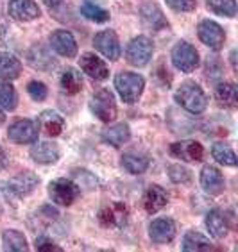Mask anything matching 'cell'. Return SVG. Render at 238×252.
<instances>
[{"label":"cell","instance_id":"6da1fadb","mask_svg":"<svg viewBox=\"0 0 238 252\" xmlns=\"http://www.w3.org/2000/svg\"><path fill=\"white\" fill-rule=\"evenodd\" d=\"M175 102L192 115H201L208 106V97L199 84L194 81H186L175 92Z\"/></svg>","mask_w":238,"mask_h":252},{"label":"cell","instance_id":"7a4b0ae2","mask_svg":"<svg viewBox=\"0 0 238 252\" xmlns=\"http://www.w3.org/2000/svg\"><path fill=\"white\" fill-rule=\"evenodd\" d=\"M115 88H117L118 95L126 104H135L143 93L145 88V79L140 73L133 72H120L115 77Z\"/></svg>","mask_w":238,"mask_h":252},{"label":"cell","instance_id":"3957f363","mask_svg":"<svg viewBox=\"0 0 238 252\" xmlns=\"http://www.w3.org/2000/svg\"><path fill=\"white\" fill-rule=\"evenodd\" d=\"M49 195L50 199L59 206H70L81 197V186L75 185L72 179H54L49 185Z\"/></svg>","mask_w":238,"mask_h":252},{"label":"cell","instance_id":"277c9868","mask_svg":"<svg viewBox=\"0 0 238 252\" xmlns=\"http://www.w3.org/2000/svg\"><path fill=\"white\" fill-rule=\"evenodd\" d=\"M170 58H172L174 66L183 73L194 72L195 68L199 66V52L188 41H177L172 49Z\"/></svg>","mask_w":238,"mask_h":252},{"label":"cell","instance_id":"5b68a950","mask_svg":"<svg viewBox=\"0 0 238 252\" xmlns=\"http://www.w3.org/2000/svg\"><path fill=\"white\" fill-rule=\"evenodd\" d=\"M152 52H154V47H152L151 39L147 36H138V38H133L127 43L126 59L127 63L133 64V66L141 68L149 64V61L152 59Z\"/></svg>","mask_w":238,"mask_h":252},{"label":"cell","instance_id":"8992f818","mask_svg":"<svg viewBox=\"0 0 238 252\" xmlns=\"http://www.w3.org/2000/svg\"><path fill=\"white\" fill-rule=\"evenodd\" d=\"M90 109L99 120L106 122V124L117 118V104H115V97L109 90H99L97 93H93L92 100H90Z\"/></svg>","mask_w":238,"mask_h":252},{"label":"cell","instance_id":"52a82bcc","mask_svg":"<svg viewBox=\"0 0 238 252\" xmlns=\"http://www.w3.org/2000/svg\"><path fill=\"white\" fill-rule=\"evenodd\" d=\"M129 209L124 202H111L102 206L99 211V222L102 227L107 229H122L127 223Z\"/></svg>","mask_w":238,"mask_h":252},{"label":"cell","instance_id":"ba28073f","mask_svg":"<svg viewBox=\"0 0 238 252\" xmlns=\"http://www.w3.org/2000/svg\"><path fill=\"white\" fill-rule=\"evenodd\" d=\"M39 132V124L38 120H18L9 127L7 131V138L11 141H15L18 145H25V143H36Z\"/></svg>","mask_w":238,"mask_h":252},{"label":"cell","instance_id":"9c48e42d","mask_svg":"<svg viewBox=\"0 0 238 252\" xmlns=\"http://www.w3.org/2000/svg\"><path fill=\"white\" fill-rule=\"evenodd\" d=\"M197 34L199 39L203 41L206 47H209L211 50H220L224 47L226 41V32L217 22L213 20H203L197 27Z\"/></svg>","mask_w":238,"mask_h":252},{"label":"cell","instance_id":"30bf717a","mask_svg":"<svg viewBox=\"0 0 238 252\" xmlns=\"http://www.w3.org/2000/svg\"><path fill=\"white\" fill-rule=\"evenodd\" d=\"M93 45H95V49L107 58L109 61H117L120 59V41H118V36L113 31H101L99 34H95V38H93Z\"/></svg>","mask_w":238,"mask_h":252},{"label":"cell","instance_id":"8fae6325","mask_svg":"<svg viewBox=\"0 0 238 252\" xmlns=\"http://www.w3.org/2000/svg\"><path fill=\"white\" fill-rule=\"evenodd\" d=\"M7 13L15 22H33L41 16V9L34 0H9Z\"/></svg>","mask_w":238,"mask_h":252},{"label":"cell","instance_id":"7c38bea8","mask_svg":"<svg viewBox=\"0 0 238 252\" xmlns=\"http://www.w3.org/2000/svg\"><path fill=\"white\" fill-rule=\"evenodd\" d=\"M170 154L181 161L199 163L204 158V147L195 140L179 141V143H174V145L170 147Z\"/></svg>","mask_w":238,"mask_h":252},{"label":"cell","instance_id":"4fadbf2b","mask_svg":"<svg viewBox=\"0 0 238 252\" xmlns=\"http://www.w3.org/2000/svg\"><path fill=\"white\" fill-rule=\"evenodd\" d=\"M50 47L63 58H75L77 56V41L65 29H58L50 34Z\"/></svg>","mask_w":238,"mask_h":252},{"label":"cell","instance_id":"5bb4252c","mask_svg":"<svg viewBox=\"0 0 238 252\" xmlns=\"http://www.w3.org/2000/svg\"><path fill=\"white\" fill-rule=\"evenodd\" d=\"M38 185H39V179L33 172H22V174L15 175L13 179H9L5 183L7 189L15 197H27V195L33 193Z\"/></svg>","mask_w":238,"mask_h":252},{"label":"cell","instance_id":"9a60e30c","mask_svg":"<svg viewBox=\"0 0 238 252\" xmlns=\"http://www.w3.org/2000/svg\"><path fill=\"white\" fill-rule=\"evenodd\" d=\"M201 186L208 195H220L224 191V175L219 168L211 165L203 166L201 170Z\"/></svg>","mask_w":238,"mask_h":252},{"label":"cell","instance_id":"2e32d148","mask_svg":"<svg viewBox=\"0 0 238 252\" xmlns=\"http://www.w3.org/2000/svg\"><path fill=\"white\" fill-rule=\"evenodd\" d=\"M79 63H81L83 72L88 73L95 81H106L109 77V68H107V64L99 56H95V54L92 52L83 54L81 59H79Z\"/></svg>","mask_w":238,"mask_h":252},{"label":"cell","instance_id":"e0dca14e","mask_svg":"<svg viewBox=\"0 0 238 252\" xmlns=\"http://www.w3.org/2000/svg\"><path fill=\"white\" fill-rule=\"evenodd\" d=\"M175 223L170 219H156L149 225V236L154 243H169L175 238Z\"/></svg>","mask_w":238,"mask_h":252},{"label":"cell","instance_id":"ac0fdd59","mask_svg":"<svg viewBox=\"0 0 238 252\" xmlns=\"http://www.w3.org/2000/svg\"><path fill=\"white\" fill-rule=\"evenodd\" d=\"M61 151L54 141H39L31 149V158L39 165H52L59 159Z\"/></svg>","mask_w":238,"mask_h":252},{"label":"cell","instance_id":"d6986e66","mask_svg":"<svg viewBox=\"0 0 238 252\" xmlns=\"http://www.w3.org/2000/svg\"><path fill=\"white\" fill-rule=\"evenodd\" d=\"M169 204V195L161 186L151 185L143 193V208L149 215H154Z\"/></svg>","mask_w":238,"mask_h":252},{"label":"cell","instance_id":"ffe728a7","mask_svg":"<svg viewBox=\"0 0 238 252\" xmlns=\"http://www.w3.org/2000/svg\"><path fill=\"white\" fill-rule=\"evenodd\" d=\"M140 16H141V20L145 22V25H149V27L154 31H163L169 27V22H167L163 11L156 4H152V2H145V4L141 5Z\"/></svg>","mask_w":238,"mask_h":252},{"label":"cell","instance_id":"44dd1931","mask_svg":"<svg viewBox=\"0 0 238 252\" xmlns=\"http://www.w3.org/2000/svg\"><path fill=\"white\" fill-rule=\"evenodd\" d=\"M38 124L43 129L45 134L50 136V138L59 136L65 129V118L58 111H52V109H47V111L41 113L38 118Z\"/></svg>","mask_w":238,"mask_h":252},{"label":"cell","instance_id":"7402d4cb","mask_svg":"<svg viewBox=\"0 0 238 252\" xmlns=\"http://www.w3.org/2000/svg\"><path fill=\"white\" fill-rule=\"evenodd\" d=\"M204 223H206L209 234H211L215 240H222L229 231L228 219H226V215H224L220 209H211V211L206 215Z\"/></svg>","mask_w":238,"mask_h":252},{"label":"cell","instance_id":"603a6c76","mask_svg":"<svg viewBox=\"0 0 238 252\" xmlns=\"http://www.w3.org/2000/svg\"><path fill=\"white\" fill-rule=\"evenodd\" d=\"M22 73V63L9 52H0V79L15 81Z\"/></svg>","mask_w":238,"mask_h":252},{"label":"cell","instance_id":"cb8c5ba5","mask_svg":"<svg viewBox=\"0 0 238 252\" xmlns=\"http://www.w3.org/2000/svg\"><path fill=\"white\" fill-rule=\"evenodd\" d=\"M129 138H131V129L127 124H115L102 132V140L111 147H122L129 141Z\"/></svg>","mask_w":238,"mask_h":252},{"label":"cell","instance_id":"d4e9b609","mask_svg":"<svg viewBox=\"0 0 238 252\" xmlns=\"http://www.w3.org/2000/svg\"><path fill=\"white\" fill-rule=\"evenodd\" d=\"M27 61H29L31 66L38 68V70H50V68L56 66V61L49 54V50L39 47V45H34L33 49L27 54Z\"/></svg>","mask_w":238,"mask_h":252},{"label":"cell","instance_id":"484cf974","mask_svg":"<svg viewBox=\"0 0 238 252\" xmlns=\"http://www.w3.org/2000/svg\"><path fill=\"white\" fill-rule=\"evenodd\" d=\"M183 251L186 252H201V251H213V243L209 242L204 234L197 231H188L183 238Z\"/></svg>","mask_w":238,"mask_h":252},{"label":"cell","instance_id":"4316f807","mask_svg":"<svg viewBox=\"0 0 238 252\" xmlns=\"http://www.w3.org/2000/svg\"><path fill=\"white\" fill-rule=\"evenodd\" d=\"M122 166L133 175H140L149 168V158L138 152H127L122 156Z\"/></svg>","mask_w":238,"mask_h":252},{"label":"cell","instance_id":"83f0119b","mask_svg":"<svg viewBox=\"0 0 238 252\" xmlns=\"http://www.w3.org/2000/svg\"><path fill=\"white\" fill-rule=\"evenodd\" d=\"M215 98L224 107H237L238 106V88L233 83H219L215 88Z\"/></svg>","mask_w":238,"mask_h":252},{"label":"cell","instance_id":"f1b7e54d","mask_svg":"<svg viewBox=\"0 0 238 252\" xmlns=\"http://www.w3.org/2000/svg\"><path fill=\"white\" fill-rule=\"evenodd\" d=\"M2 245H4V251L9 252H25L29 249L27 247V238L16 229H7L2 233Z\"/></svg>","mask_w":238,"mask_h":252},{"label":"cell","instance_id":"f546056e","mask_svg":"<svg viewBox=\"0 0 238 252\" xmlns=\"http://www.w3.org/2000/svg\"><path fill=\"white\" fill-rule=\"evenodd\" d=\"M59 83H61V90L67 95H77L83 90V77H81V72L75 68H67Z\"/></svg>","mask_w":238,"mask_h":252},{"label":"cell","instance_id":"4dcf8cb0","mask_svg":"<svg viewBox=\"0 0 238 252\" xmlns=\"http://www.w3.org/2000/svg\"><path fill=\"white\" fill-rule=\"evenodd\" d=\"M81 13L86 16L88 20H92L95 24H106L109 22V11L106 7H102L99 2L95 0H84L83 5H81Z\"/></svg>","mask_w":238,"mask_h":252},{"label":"cell","instance_id":"1f68e13d","mask_svg":"<svg viewBox=\"0 0 238 252\" xmlns=\"http://www.w3.org/2000/svg\"><path fill=\"white\" fill-rule=\"evenodd\" d=\"M209 11L215 15L226 16V18H235L237 16V0H206Z\"/></svg>","mask_w":238,"mask_h":252},{"label":"cell","instance_id":"d6a6232c","mask_svg":"<svg viewBox=\"0 0 238 252\" xmlns=\"http://www.w3.org/2000/svg\"><path fill=\"white\" fill-rule=\"evenodd\" d=\"M18 106V95L16 90L9 84V81H0V107L7 111H13Z\"/></svg>","mask_w":238,"mask_h":252},{"label":"cell","instance_id":"836d02e7","mask_svg":"<svg viewBox=\"0 0 238 252\" xmlns=\"http://www.w3.org/2000/svg\"><path fill=\"white\" fill-rule=\"evenodd\" d=\"M211 154H213L215 159L219 161L220 165H224V166H237L238 165L237 154H235V151L229 145L215 143L213 149H211Z\"/></svg>","mask_w":238,"mask_h":252},{"label":"cell","instance_id":"e575fe53","mask_svg":"<svg viewBox=\"0 0 238 252\" xmlns=\"http://www.w3.org/2000/svg\"><path fill=\"white\" fill-rule=\"evenodd\" d=\"M169 177L174 181V183H177V185H179V183H188V181L192 179V172L181 165H170Z\"/></svg>","mask_w":238,"mask_h":252},{"label":"cell","instance_id":"d590c367","mask_svg":"<svg viewBox=\"0 0 238 252\" xmlns=\"http://www.w3.org/2000/svg\"><path fill=\"white\" fill-rule=\"evenodd\" d=\"M27 92H29L31 98L36 102L45 100L47 95H49V90H47V86H45L41 81H31V83L27 84Z\"/></svg>","mask_w":238,"mask_h":252},{"label":"cell","instance_id":"8d00e7d4","mask_svg":"<svg viewBox=\"0 0 238 252\" xmlns=\"http://www.w3.org/2000/svg\"><path fill=\"white\" fill-rule=\"evenodd\" d=\"M34 247L38 252H61L63 249L56 245L49 236H38L34 242Z\"/></svg>","mask_w":238,"mask_h":252},{"label":"cell","instance_id":"74e56055","mask_svg":"<svg viewBox=\"0 0 238 252\" xmlns=\"http://www.w3.org/2000/svg\"><path fill=\"white\" fill-rule=\"evenodd\" d=\"M165 2L172 9L179 11V13H190V11H194L195 5H197V0H165Z\"/></svg>","mask_w":238,"mask_h":252},{"label":"cell","instance_id":"f35d334b","mask_svg":"<svg viewBox=\"0 0 238 252\" xmlns=\"http://www.w3.org/2000/svg\"><path fill=\"white\" fill-rule=\"evenodd\" d=\"M7 165H9V158H7V154H5V151L0 147V170H5L7 168Z\"/></svg>","mask_w":238,"mask_h":252},{"label":"cell","instance_id":"ab89813d","mask_svg":"<svg viewBox=\"0 0 238 252\" xmlns=\"http://www.w3.org/2000/svg\"><path fill=\"white\" fill-rule=\"evenodd\" d=\"M43 2H45L47 5H50V7H58V5L61 4L63 0H43Z\"/></svg>","mask_w":238,"mask_h":252},{"label":"cell","instance_id":"60d3db41","mask_svg":"<svg viewBox=\"0 0 238 252\" xmlns=\"http://www.w3.org/2000/svg\"><path fill=\"white\" fill-rule=\"evenodd\" d=\"M231 64H233V70L237 72V50L231 52Z\"/></svg>","mask_w":238,"mask_h":252},{"label":"cell","instance_id":"b9f144b4","mask_svg":"<svg viewBox=\"0 0 238 252\" xmlns=\"http://www.w3.org/2000/svg\"><path fill=\"white\" fill-rule=\"evenodd\" d=\"M5 122V115H4V111H2V109H0V126H2V124H4Z\"/></svg>","mask_w":238,"mask_h":252}]
</instances>
